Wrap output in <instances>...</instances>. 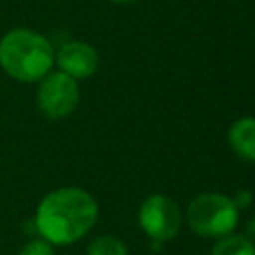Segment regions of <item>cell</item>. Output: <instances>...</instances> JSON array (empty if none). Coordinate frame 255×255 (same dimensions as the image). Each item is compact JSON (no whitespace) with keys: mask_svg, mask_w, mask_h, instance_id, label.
<instances>
[{"mask_svg":"<svg viewBox=\"0 0 255 255\" xmlns=\"http://www.w3.org/2000/svg\"><path fill=\"white\" fill-rule=\"evenodd\" d=\"M98 219L96 199L80 187H60L44 195L36 207L34 225L52 245H70L82 239Z\"/></svg>","mask_w":255,"mask_h":255,"instance_id":"6da1fadb","label":"cell"},{"mask_svg":"<svg viewBox=\"0 0 255 255\" xmlns=\"http://www.w3.org/2000/svg\"><path fill=\"white\" fill-rule=\"evenodd\" d=\"M52 42L36 30L14 28L0 38V68L18 82H40L54 66Z\"/></svg>","mask_w":255,"mask_h":255,"instance_id":"7a4b0ae2","label":"cell"},{"mask_svg":"<svg viewBox=\"0 0 255 255\" xmlns=\"http://www.w3.org/2000/svg\"><path fill=\"white\" fill-rule=\"evenodd\" d=\"M187 225L199 237L219 239L229 235L239 219V209L229 195L207 191L195 195L187 205Z\"/></svg>","mask_w":255,"mask_h":255,"instance_id":"3957f363","label":"cell"},{"mask_svg":"<svg viewBox=\"0 0 255 255\" xmlns=\"http://www.w3.org/2000/svg\"><path fill=\"white\" fill-rule=\"evenodd\" d=\"M78 102H80V88H78V80H74L72 76L56 70V72H48L40 80L36 92V104L46 118L50 120L68 118L76 110Z\"/></svg>","mask_w":255,"mask_h":255,"instance_id":"277c9868","label":"cell"},{"mask_svg":"<svg viewBox=\"0 0 255 255\" xmlns=\"http://www.w3.org/2000/svg\"><path fill=\"white\" fill-rule=\"evenodd\" d=\"M137 223L151 241L163 243L179 233L181 209L171 197L163 193H153L141 201L137 211Z\"/></svg>","mask_w":255,"mask_h":255,"instance_id":"5b68a950","label":"cell"},{"mask_svg":"<svg viewBox=\"0 0 255 255\" xmlns=\"http://www.w3.org/2000/svg\"><path fill=\"white\" fill-rule=\"evenodd\" d=\"M98 62H100V56L96 48L80 40L64 42L54 54V64L58 66V70L72 76L74 80L90 78L98 70Z\"/></svg>","mask_w":255,"mask_h":255,"instance_id":"8992f818","label":"cell"},{"mask_svg":"<svg viewBox=\"0 0 255 255\" xmlns=\"http://www.w3.org/2000/svg\"><path fill=\"white\" fill-rule=\"evenodd\" d=\"M227 141L233 153L243 161H255V118L243 116L229 126Z\"/></svg>","mask_w":255,"mask_h":255,"instance_id":"52a82bcc","label":"cell"},{"mask_svg":"<svg viewBox=\"0 0 255 255\" xmlns=\"http://www.w3.org/2000/svg\"><path fill=\"white\" fill-rule=\"evenodd\" d=\"M211 255H255V245L245 235H225L219 237L211 249Z\"/></svg>","mask_w":255,"mask_h":255,"instance_id":"ba28073f","label":"cell"},{"mask_svg":"<svg viewBox=\"0 0 255 255\" xmlns=\"http://www.w3.org/2000/svg\"><path fill=\"white\" fill-rule=\"evenodd\" d=\"M86 255H128V247L114 235H98L90 241Z\"/></svg>","mask_w":255,"mask_h":255,"instance_id":"9c48e42d","label":"cell"},{"mask_svg":"<svg viewBox=\"0 0 255 255\" xmlns=\"http://www.w3.org/2000/svg\"><path fill=\"white\" fill-rule=\"evenodd\" d=\"M18 255H56V253H54V245L40 237V239H32L26 245H22Z\"/></svg>","mask_w":255,"mask_h":255,"instance_id":"30bf717a","label":"cell"},{"mask_svg":"<svg viewBox=\"0 0 255 255\" xmlns=\"http://www.w3.org/2000/svg\"><path fill=\"white\" fill-rule=\"evenodd\" d=\"M231 199H233V203L237 205V209H243V207H247V205L251 203L253 195H251V191H247V189H239V191L235 193V197H231Z\"/></svg>","mask_w":255,"mask_h":255,"instance_id":"8fae6325","label":"cell"},{"mask_svg":"<svg viewBox=\"0 0 255 255\" xmlns=\"http://www.w3.org/2000/svg\"><path fill=\"white\" fill-rule=\"evenodd\" d=\"M243 235H245V237L255 245V215L247 221V225H245V233H243Z\"/></svg>","mask_w":255,"mask_h":255,"instance_id":"7c38bea8","label":"cell"},{"mask_svg":"<svg viewBox=\"0 0 255 255\" xmlns=\"http://www.w3.org/2000/svg\"><path fill=\"white\" fill-rule=\"evenodd\" d=\"M110 2H114V4H131L135 0H110Z\"/></svg>","mask_w":255,"mask_h":255,"instance_id":"4fadbf2b","label":"cell"}]
</instances>
